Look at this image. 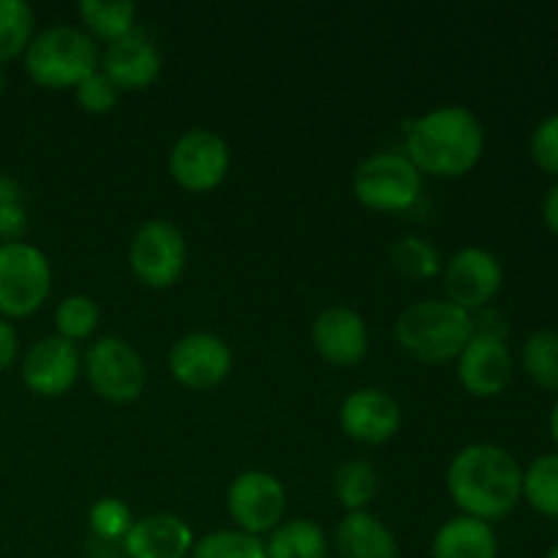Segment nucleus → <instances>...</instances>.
<instances>
[{
    "label": "nucleus",
    "mask_w": 558,
    "mask_h": 558,
    "mask_svg": "<svg viewBox=\"0 0 558 558\" xmlns=\"http://www.w3.org/2000/svg\"><path fill=\"white\" fill-rule=\"evenodd\" d=\"M545 558H558V543L554 545V548L548 550V554H545Z\"/></svg>",
    "instance_id": "nucleus-38"
},
{
    "label": "nucleus",
    "mask_w": 558,
    "mask_h": 558,
    "mask_svg": "<svg viewBox=\"0 0 558 558\" xmlns=\"http://www.w3.org/2000/svg\"><path fill=\"white\" fill-rule=\"evenodd\" d=\"M36 36V14L25 0H0V63L25 54Z\"/></svg>",
    "instance_id": "nucleus-27"
},
{
    "label": "nucleus",
    "mask_w": 558,
    "mask_h": 558,
    "mask_svg": "<svg viewBox=\"0 0 558 558\" xmlns=\"http://www.w3.org/2000/svg\"><path fill=\"white\" fill-rule=\"evenodd\" d=\"M101 325V308L87 294H69L54 308V327H58L60 338L69 341H85Z\"/></svg>",
    "instance_id": "nucleus-29"
},
{
    "label": "nucleus",
    "mask_w": 558,
    "mask_h": 558,
    "mask_svg": "<svg viewBox=\"0 0 558 558\" xmlns=\"http://www.w3.org/2000/svg\"><path fill=\"white\" fill-rule=\"evenodd\" d=\"M485 153V129L461 104L428 109L407 129V156L423 174L463 178Z\"/></svg>",
    "instance_id": "nucleus-2"
},
{
    "label": "nucleus",
    "mask_w": 558,
    "mask_h": 558,
    "mask_svg": "<svg viewBox=\"0 0 558 558\" xmlns=\"http://www.w3.org/2000/svg\"><path fill=\"white\" fill-rule=\"evenodd\" d=\"M20 357V336H16L14 325L0 316V374L9 371Z\"/></svg>",
    "instance_id": "nucleus-34"
},
{
    "label": "nucleus",
    "mask_w": 558,
    "mask_h": 558,
    "mask_svg": "<svg viewBox=\"0 0 558 558\" xmlns=\"http://www.w3.org/2000/svg\"><path fill=\"white\" fill-rule=\"evenodd\" d=\"M185 259H189V245L183 232L167 218H150L131 238V270L150 289L172 287L183 276Z\"/></svg>",
    "instance_id": "nucleus-8"
},
{
    "label": "nucleus",
    "mask_w": 558,
    "mask_h": 558,
    "mask_svg": "<svg viewBox=\"0 0 558 558\" xmlns=\"http://www.w3.org/2000/svg\"><path fill=\"white\" fill-rule=\"evenodd\" d=\"M447 494L461 515L501 521L523 501V466L499 445H466L447 466Z\"/></svg>",
    "instance_id": "nucleus-1"
},
{
    "label": "nucleus",
    "mask_w": 558,
    "mask_h": 558,
    "mask_svg": "<svg viewBox=\"0 0 558 558\" xmlns=\"http://www.w3.org/2000/svg\"><path fill=\"white\" fill-rule=\"evenodd\" d=\"M87 523H90L93 534L107 543H123L129 529L134 526V515H131L129 505L118 496H101L93 501L87 510Z\"/></svg>",
    "instance_id": "nucleus-30"
},
{
    "label": "nucleus",
    "mask_w": 558,
    "mask_h": 558,
    "mask_svg": "<svg viewBox=\"0 0 558 558\" xmlns=\"http://www.w3.org/2000/svg\"><path fill=\"white\" fill-rule=\"evenodd\" d=\"M161 63V49L156 47V41L134 27L129 36L107 44L98 69L114 82L118 90H142L158 80Z\"/></svg>",
    "instance_id": "nucleus-17"
},
{
    "label": "nucleus",
    "mask_w": 558,
    "mask_h": 558,
    "mask_svg": "<svg viewBox=\"0 0 558 558\" xmlns=\"http://www.w3.org/2000/svg\"><path fill=\"white\" fill-rule=\"evenodd\" d=\"M401 407L381 387H360L349 392L338 412L343 434L360 445H385L401 430Z\"/></svg>",
    "instance_id": "nucleus-15"
},
{
    "label": "nucleus",
    "mask_w": 558,
    "mask_h": 558,
    "mask_svg": "<svg viewBox=\"0 0 558 558\" xmlns=\"http://www.w3.org/2000/svg\"><path fill=\"white\" fill-rule=\"evenodd\" d=\"M441 287H445V300L461 305L469 314L485 308L505 287L499 256L480 245L458 248L441 265Z\"/></svg>",
    "instance_id": "nucleus-10"
},
{
    "label": "nucleus",
    "mask_w": 558,
    "mask_h": 558,
    "mask_svg": "<svg viewBox=\"0 0 558 558\" xmlns=\"http://www.w3.org/2000/svg\"><path fill=\"white\" fill-rule=\"evenodd\" d=\"M477 332V319L445 298L417 300L396 319V341L423 363H450Z\"/></svg>",
    "instance_id": "nucleus-3"
},
{
    "label": "nucleus",
    "mask_w": 558,
    "mask_h": 558,
    "mask_svg": "<svg viewBox=\"0 0 558 558\" xmlns=\"http://www.w3.org/2000/svg\"><path fill=\"white\" fill-rule=\"evenodd\" d=\"M227 512L240 532L254 537L270 534L287 515V488L272 472L245 469L229 485Z\"/></svg>",
    "instance_id": "nucleus-9"
},
{
    "label": "nucleus",
    "mask_w": 558,
    "mask_h": 558,
    "mask_svg": "<svg viewBox=\"0 0 558 558\" xmlns=\"http://www.w3.org/2000/svg\"><path fill=\"white\" fill-rule=\"evenodd\" d=\"M338 558H398V539L392 529L374 512H347L336 526Z\"/></svg>",
    "instance_id": "nucleus-19"
},
{
    "label": "nucleus",
    "mask_w": 558,
    "mask_h": 558,
    "mask_svg": "<svg viewBox=\"0 0 558 558\" xmlns=\"http://www.w3.org/2000/svg\"><path fill=\"white\" fill-rule=\"evenodd\" d=\"M52 292V265L38 245L0 243V316L25 319L47 303Z\"/></svg>",
    "instance_id": "nucleus-5"
},
{
    "label": "nucleus",
    "mask_w": 558,
    "mask_h": 558,
    "mask_svg": "<svg viewBox=\"0 0 558 558\" xmlns=\"http://www.w3.org/2000/svg\"><path fill=\"white\" fill-rule=\"evenodd\" d=\"M196 537L185 518L174 512H150L134 521L123 539L129 558H189Z\"/></svg>",
    "instance_id": "nucleus-18"
},
{
    "label": "nucleus",
    "mask_w": 558,
    "mask_h": 558,
    "mask_svg": "<svg viewBox=\"0 0 558 558\" xmlns=\"http://www.w3.org/2000/svg\"><path fill=\"white\" fill-rule=\"evenodd\" d=\"M548 430H550V439H554V445H556V452H558V398H556L554 409H550V417H548Z\"/></svg>",
    "instance_id": "nucleus-37"
},
{
    "label": "nucleus",
    "mask_w": 558,
    "mask_h": 558,
    "mask_svg": "<svg viewBox=\"0 0 558 558\" xmlns=\"http://www.w3.org/2000/svg\"><path fill=\"white\" fill-rule=\"evenodd\" d=\"M3 87H5V80H3V74H0V96H3Z\"/></svg>",
    "instance_id": "nucleus-40"
},
{
    "label": "nucleus",
    "mask_w": 558,
    "mask_h": 558,
    "mask_svg": "<svg viewBox=\"0 0 558 558\" xmlns=\"http://www.w3.org/2000/svg\"><path fill=\"white\" fill-rule=\"evenodd\" d=\"M25 71L36 85L49 90H74L85 76L98 69L101 49L82 25L60 22L33 36L25 49Z\"/></svg>",
    "instance_id": "nucleus-4"
},
{
    "label": "nucleus",
    "mask_w": 558,
    "mask_h": 558,
    "mask_svg": "<svg viewBox=\"0 0 558 558\" xmlns=\"http://www.w3.org/2000/svg\"><path fill=\"white\" fill-rule=\"evenodd\" d=\"M521 368L537 387L558 392V330L539 327L523 341Z\"/></svg>",
    "instance_id": "nucleus-24"
},
{
    "label": "nucleus",
    "mask_w": 558,
    "mask_h": 558,
    "mask_svg": "<svg viewBox=\"0 0 558 558\" xmlns=\"http://www.w3.org/2000/svg\"><path fill=\"white\" fill-rule=\"evenodd\" d=\"M523 501L537 515L558 521V452L537 456L523 469Z\"/></svg>",
    "instance_id": "nucleus-23"
},
{
    "label": "nucleus",
    "mask_w": 558,
    "mask_h": 558,
    "mask_svg": "<svg viewBox=\"0 0 558 558\" xmlns=\"http://www.w3.org/2000/svg\"><path fill=\"white\" fill-rule=\"evenodd\" d=\"M332 490H336V499L341 501V507L347 512H360L368 510V505L374 501L376 490H379V474L363 458H352V461L341 463L332 474Z\"/></svg>",
    "instance_id": "nucleus-25"
},
{
    "label": "nucleus",
    "mask_w": 558,
    "mask_h": 558,
    "mask_svg": "<svg viewBox=\"0 0 558 558\" xmlns=\"http://www.w3.org/2000/svg\"><path fill=\"white\" fill-rule=\"evenodd\" d=\"M189 558H267L262 537L240 529H218L194 543Z\"/></svg>",
    "instance_id": "nucleus-28"
},
{
    "label": "nucleus",
    "mask_w": 558,
    "mask_h": 558,
    "mask_svg": "<svg viewBox=\"0 0 558 558\" xmlns=\"http://www.w3.org/2000/svg\"><path fill=\"white\" fill-rule=\"evenodd\" d=\"M543 221L550 229V234L558 238V180L545 191L543 196Z\"/></svg>",
    "instance_id": "nucleus-35"
},
{
    "label": "nucleus",
    "mask_w": 558,
    "mask_h": 558,
    "mask_svg": "<svg viewBox=\"0 0 558 558\" xmlns=\"http://www.w3.org/2000/svg\"><path fill=\"white\" fill-rule=\"evenodd\" d=\"M515 360L501 332L477 330L458 354V379L474 398H496L510 387Z\"/></svg>",
    "instance_id": "nucleus-14"
},
{
    "label": "nucleus",
    "mask_w": 558,
    "mask_h": 558,
    "mask_svg": "<svg viewBox=\"0 0 558 558\" xmlns=\"http://www.w3.org/2000/svg\"><path fill=\"white\" fill-rule=\"evenodd\" d=\"M82 371V352L69 338L54 336L33 341L20 360L22 381L38 398H60L76 385Z\"/></svg>",
    "instance_id": "nucleus-13"
},
{
    "label": "nucleus",
    "mask_w": 558,
    "mask_h": 558,
    "mask_svg": "<svg viewBox=\"0 0 558 558\" xmlns=\"http://www.w3.org/2000/svg\"><path fill=\"white\" fill-rule=\"evenodd\" d=\"M430 558H499L494 523L456 515L441 523L430 543Z\"/></svg>",
    "instance_id": "nucleus-20"
},
{
    "label": "nucleus",
    "mask_w": 558,
    "mask_h": 558,
    "mask_svg": "<svg viewBox=\"0 0 558 558\" xmlns=\"http://www.w3.org/2000/svg\"><path fill=\"white\" fill-rule=\"evenodd\" d=\"M27 232L25 202L0 207V243H20Z\"/></svg>",
    "instance_id": "nucleus-33"
},
{
    "label": "nucleus",
    "mask_w": 558,
    "mask_h": 558,
    "mask_svg": "<svg viewBox=\"0 0 558 558\" xmlns=\"http://www.w3.org/2000/svg\"><path fill=\"white\" fill-rule=\"evenodd\" d=\"M82 368L90 387L104 401L131 403L145 392V360L134 343L120 336L96 338L82 354Z\"/></svg>",
    "instance_id": "nucleus-7"
},
{
    "label": "nucleus",
    "mask_w": 558,
    "mask_h": 558,
    "mask_svg": "<svg viewBox=\"0 0 558 558\" xmlns=\"http://www.w3.org/2000/svg\"><path fill=\"white\" fill-rule=\"evenodd\" d=\"M167 363L178 385L189 390H213L229 376L234 354L232 347L216 332L194 330L172 343Z\"/></svg>",
    "instance_id": "nucleus-12"
},
{
    "label": "nucleus",
    "mask_w": 558,
    "mask_h": 558,
    "mask_svg": "<svg viewBox=\"0 0 558 558\" xmlns=\"http://www.w3.org/2000/svg\"><path fill=\"white\" fill-rule=\"evenodd\" d=\"M314 349L332 365H357L365 360L371 343L363 314L349 305H330L319 311L311 325Z\"/></svg>",
    "instance_id": "nucleus-16"
},
{
    "label": "nucleus",
    "mask_w": 558,
    "mask_h": 558,
    "mask_svg": "<svg viewBox=\"0 0 558 558\" xmlns=\"http://www.w3.org/2000/svg\"><path fill=\"white\" fill-rule=\"evenodd\" d=\"M16 202H25V191L11 174L0 172V207L16 205Z\"/></svg>",
    "instance_id": "nucleus-36"
},
{
    "label": "nucleus",
    "mask_w": 558,
    "mask_h": 558,
    "mask_svg": "<svg viewBox=\"0 0 558 558\" xmlns=\"http://www.w3.org/2000/svg\"><path fill=\"white\" fill-rule=\"evenodd\" d=\"M232 163L227 140L210 129H189L169 150V174L185 191H213L223 183Z\"/></svg>",
    "instance_id": "nucleus-11"
},
{
    "label": "nucleus",
    "mask_w": 558,
    "mask_h": 558,
    "mask_svg": "<svg viewBox=\"0 0 558 558\" xmlns=\"http://www.w3.org/2000/svg\"><path fill=\"white\" fill-rule=\"evenodd\" d=\"M74 98L85 112L107 114L118 107L120 90L101 69H96L90 76H85V80L74 87Z\"/></svg>",
    "instance_id": "nucleus-31"
},
{
    "label": "nucleus",
    "mask_w": 558,
    "mask_h": 558,
    "mask_svg": "<svg viewBox=\"0 0 558 558\" xmlns=\"http://www.w3.org/2000/svg\"><path fill=\"white\" fill-rule=\"evenodd\" d=\"M529 156L543 172L554 174L558 180V112L534 125L532 136H529Z\"/></svg>",
    "instance_id": "nucleus-32"
},
{
    "label": "nucleus",
    "mask_w": 558,
    "mask_h": 558,
    "mask_svg": "<svg viewBox=\"0 0 558 558\" xmlns=\"http://www.w3.org/2000/svg\"><path fill=\"white\" fill-rule=\"evenodd\" d=\"M101 558H129V556H123V554H107V556H101Z\"/></svg>",
    "instance_id": "nucleus-39"
},
{
    "label": "nucleus",
    "mask_w": 558,
    "mask_h": 558,
    "mask_svg": "<svg viewBox=\"0 0 558 558\" xmlns=\"http://www.w3.org/2000/svg\"><path fill=\"white\" fill-rule=\"evenodd\" d=\"M390 262L401 276L417 278V281H428V278L439 276L441 259L439 248L430 240L420 238V234H403L390 245Z\"/></svg>",
    "instance_id": "nucleus-26"
},
{
    "label": "nucleus",
    "mask_w": 558,
    "mask_h": 558,
    "mask_svg": "<svg viewBox=\"0 0 558 558\" xmlns=\"http://www.w3.org/2000/svg\"><path fill=\"white\" fill-rule=\"evenodd\" d=\"M267 558H327L330 543L325 529L311 518H292L270 532L265 543Z\"/></svg>",
    "instance_id": "nucleus-21"
},
{
    "label": "nucleus",
    "mask_w": 558,
    "mask_h": 558,
    "mask_svg": "<svg viewBox=\"0 0 558 558\" xmlns=\"http://www.w3.org/2000/svg\"><path fill=\"white\" fill-rule=\"evenodd\" d=\"M352 191L360 205L379 213L409 210L423 194V172L407 153H374L354 169Z\"/></svg>",
    "instance_id": "nucleus-6"
},
{
    "label": "nucleus",
    "mask_w": 558,
    "mask_h": 558,
    "mask_svg": "<svg viewBox=\"0 0 558 558\" xmlns=\"http://www.w3.org/2000/svg\"><path fill=\"white\" fill-rule=\"evenodd\" d=\"M76 14L93 38L112 44L134 31L136 5L131 0H109V3L107 0H80Z\"/></svg>",
    "instance_id": "nucleus-22"
}]
</instances>
